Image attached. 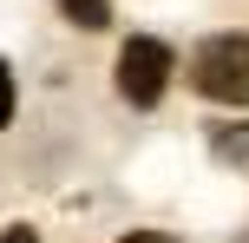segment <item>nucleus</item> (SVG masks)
<instances>
[{
    "label": "nucleus",
    "mask_w": 249,
    "mask_h": 243,
    "mask_svg": "<svg viewBox=\"0 0 249 243\" xmlns=\"http://www.w3.org/2000/svg\"><path fill=\"white\" fill-rule=\"evenodd\" d=\"M190 86L216 105H249V33H210L190 59Z\"/></svg>",
    "instance_id": "nucleus-1"
},
{
    "label": "nucleus",
    "mask_w": 249,
    "mask_h": 243,
    "mask_svg": "<svg viewBox=\"0 0 249 243\" xmlns=\"http://www.w3.org/2000/svg\"><path fill=\"white\" fill-rule=\"evenodd\" d=\"M164 86H171V46L151 39V33H138L131 46L118 53V92H124L131 105H158Z\"/></svg>",
    "instance_id": "nucleus-2"
},
{
    "label": "nucleus",
    "mask_w": 249,
    "mask_h": 243,
    "mask_svg": "<svg viewBox=\"0 0 249 243\" xmlns=\"http://www.w3.org/2000/svg\"><path fill=\"white\" fill-rule=\"evenodd\" d=\"M210 151L223 158V165H243V171H249V118H236V125H216V131H210Z\"/></svg>",
    "instance_id": "nucleus-3"
},
{
    "label": "nucleus",
    "mask_w": 249,
    "mask_h": 243,
    "mask_svg": "<svg viewBox=\"0 0 249 243\" xmlns=\"http://www.w3.org/2000/svg\"><path fill=\"white\" fill-rule=\"evenodd\" d=\"M59 13L72 26H86V33H99L105 20H112V7H105V0H59Z\"/></svg>",
    "instance_id": "nucleus-4"
},
{
    "label": "nucleus",
    "mask_w": 249,
    "mask_h": 243,
    "mask_svg": "<svg viewBox=\"0 0 249 243\" xmlns=\"http://www.w3.org/2000/svg\"><path fill=\"white\" fill-rule=\"evenodd\" d=\"M7 118H13V66L0 59V125H7Z\"/></svg>",
    "instance_id": "nucleus-5"
},
{
    "label": "nucleus",
    "mask_w": 249,
    "mask_h": 243,
    "mask_svg": "<svg viewBox=\"0 0 249 243\" xmlns=\"http://www.w3.org/2000/svg\"><path fill=\"white\" fill-rule=\"evenodd\" d=\"M118 243H177L171 230H131V237H118Z\"/></svg>",
    "instance_id": "nucleus-6"
},
{
    "label": "nucleus",
    "mask_w": 249,
    "mask_h": 243,
    "mask_svg": "<svg viewBox=\"0 0 249 243\" xmlns=\"http://www.w3.org/2000/svg\"><path fill=\"white\" fill-rule=\"evenodd\" d=\"M0 243H39V237L26 230V224H13V230H0Z\"/></svg>",
    "instance_id": "nucleus-7"
},
{
    "label": "nucleus",
    "mask_w": 249,
    "mask_h": 243,
    "mask_svg": "<svg viewBox=\"0 0 249 243\" xmlns=\"http://www.w3.org/2000/svg\"><path fill=\"white\" fill-rule=\"evenodd\" d=\"M243 243H249V237H243Z\"/></svg>",
    "instance_id": "nucleus-8"
}]
</instances>
